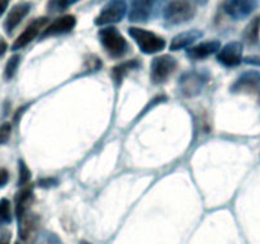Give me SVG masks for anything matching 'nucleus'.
I'll use <instances>...</instances> for the list:
<instances>
[{"label":"nucleus","instance_id":"f257e3e1","mask_svg":"<svg viewBox=\"0 0 260 244\" xmlns=\"http://www.w3.org/2000/svg\"><path fill=\"white\" fill-rule=\"evenodd\" d=\"M196 7L190 0H172L164 10V19L170 25H179L192 19Z\"/></svg>","mask_w":260,"mask_h":244},{"label":"nucleus","instance_id":"f03ea898","mask_svg":"<svg viewBox=\"0 0 260 244\" xmlns=\"http://www.w3.org/2000/svg\"><path fill=\"white\" fill-rule=\"evenodd\" d=\"M128 33L135 42L137 43L140 50L146 55L150 53L160 52L165 48V40L156 33L151 32V30L142 29L139 27H129Z\"/></svg>","mask_w":260,"mask_h":244},{"label":"nucleus","instance_id":"7ed1b4c3","mask_svg":"<svg viewBox=\"0 0 260 244\" xmlns=\"http://www.w3.org/2000/svg\"><path fill=\"white\" fill-rule=\"evenodd\" d=\"M98 37L108 55L112 57H121L128 48L126 38L121 35L117 28L111 27V25L99 29Z\"/></svg>","mask_w":260,"mask_h":244},{"label":"nucleus","instance_id":"20e7f679","mask_svg":"<svg viewBox=\"0 0 260 244\" xmlns=\"http://www.w3.org/2000/svg\"><path fill=\"white\" fill-rule=\"evenodd\" d=\"M177 69V60L170 55L156 56L151 61L150 66V78L154 84H161L168 80Z\"/></svg>","mask_w":260,"mask_h":244},{"label":"nucleus","instance_id":"39448f33","mask_svg":"<svg viewBox=\"0 0 260 244\" xmlns=\"http://www.w3.org/2000/svg\"><path fill=\"white\" fill-rule=\"evenodd\" d=\"M127 12V4L124 0H111L102 8L101 13L95 18L96 25H111L123 19Z\"/></svg>","mask_w":260,"mask_h":244},{"label":"nucleus","instance_id":"423d86ee","mask_svg":"<svg viewBox=\"0 0 260 244\" xmlns=\"http://www.w3.org/2000/svg\"><path fill=\"white\" fill-rule=\"evenodd\" d=\"M207 81V76L203 73L197 71H189V73L183 74L179 80L180 92L185 97H196L202 92Z\"/></svg>","mask_w":260,"mask_h":244},{"label":"nucleus","instance_id":"0eeeda50","mask_svg":"<svg viewBox=\"0 0 260 244\" xmlns=\"http://www.w3.org/2000/svg\"><path fill=\"white\" fill-rule=\"evenodd\" d=\"M231 90L235 93H246L260 99V73L249 71L243 74L231 86Z\"/></svg>","mask_w":260,"mask_h":244},{"label":"nucleus","instance_id":"6e6552de","mask_svg":"<svg viewBox=\"0 0 260 244\" xmlns=\"http://www.w3.org/2000/svg\"><path fill=\"white\" fill-rule=\"evenodd\" d=\"M47 23H48V18H46V17L37 18V19H35L33 22H30L29 24L25 27V29L23 30L19 36H18L17 40L14 41V43H13V46H12L13 50L14 51L20 50V48L25 47L28 43L32 42V41L35 40L38 35H41V32L45 29V27Z\"/></svg>","mask_w":260,"mask_h":244},{"label":"nucleus","instance_id":"1a4fd4ad","mask_svg":"<svg viewBox=\"0 0 260 244\" xmlns=\"http://www.w3.org/2000/svg\"><path fill=\"white\" fill-rule=\"evenodd\" d=\"M18 221H19V235L22 240L25 243H32L38 236V228H40L38 216L28 210L20 218H18Z\"/></svg>","mask_w":260,"mask_h":244},{"label":"nucleus","instance_id":"9d476101","mask_svg":"<svg viewBox=\"0 0 260 244\" xmlns=\"http://www.w3.org/2000/svg\"><path fill=\"white\" fill-rule=\"evenodd\" d=\"M218 63L228 68H234L238 66L243 60V43L234 41V42L228 43L220 48L217 52Z\"/></svg>","mask_w":260,"mask_h":244},{"label":"nucleus","instance_id":"9b49d317","mask_svg":"<svg viewBox=\"0 0 260 244\" xmlns=\"http://www.w3.org/2000/svg\"><path fill=\"white\" fill-rule=\"evenodd\" d=\"M258 7V0H226L225 10L234 19L249 17Z\"/></svg>","mask_w":260,"mask_h":244},{"label":"nucleus","instance_id":"f8f14e48","mask_svg":"<svg viewBox=\"0 0 260 244\" xmlns=\"http://www.w3.org/2000/svg\"><path fill=\"white\" fill-rule=\"evenodd\" d=\"M76 24V19L74 15H62V17L57 18V19L53 20L48 27H45V29L41 32V38L45 37H51V36H57V35H63V33L70 32L71 29H74Z\"/></svg>","mask_w":260,"mask_h":244},{"label":"nucleus","instance_id":"ddd939ff","mask_svg":"<svg viewBox=\"0 0 260 244\" xmlns=\"http://www.w3.org/2000/svg\"><path fill=\"white\" fill-rule=\"evenodd\" d=\"M30 7L32 5L27 2H22L15 4L12 9L8 13L7 18L4 20V29L7 30V33H12L15 28L19 25V23L22 22L25 18V15L29 13Z\"/></svg>","mask_w":260,"mask_h":244},{"label":"nucleus","instance_id":"4468645a","mask_svg":"<svg viewBox=\"0 0 260 244\" xmlns=\"http://www.w3.org/2000/svg\"><path fill=\"white\" fill-rule=\"evenodd\" d=\"M154 8V0H131L128 19L134 23H142L149 19Z\"/></svg>","mask_w":260,"mask_h":244},{"label":"nucleus","instance_id":"2eb2a0df","mask_svg":"<svg viewBox=\"0 0 260 244\" xmlns=\"http://www.w3.org/2000/svg\"><path fill=\"white\" fill-rule=\"evenodd\" d=\"M221 48L220 41L212 40L206 41V42H201L198 45L190 46L187 48V56L193 60H202V58L208 57V56L217 53L218 50Z\"/></svg>","mask_w":260,"mask_h":244},{"label":"nucleus","instance_id":"dca6fc26","mask_svg":"<svg viewBox=\"0 0 260 244\" xmlns=\"http://www.w3.org/2000/svg\"><path fill=\"white\" fill-rule=\"evenodd\" d=\"M33 202V187L30 185L24 186L15 196V215L17 219L20 218L24 212L30 210Z\"/></svg>","mask_w":260,"mask_h":244},{"label":"nucleus","instance_id":"f3484780","mask_svg":"<svg viewBox=\"0 0 260 244\" xmlns=\"http://www.w3.org/2000/svg\"><path fill=\"white\" fill-rule=\"evenodd\" d=\"M202 36L203 33L197 29L179 33V35L175 36V37L172 40V42H170V50L178 51V50H182V48L190 47V46H192L196 41L200 40Z\"/></svg>","mask_w":260,"mask_h":244},{"label":"nucleus","instance_id":"a211bd4d","mask_svg":"<svg viewBox=\"0 0 260 244\" xmlns=\"http://www.w3.org/2000/svg\"><path fill=\"white\" fill-rule=\"evenodd\" d=\"M137 68H139V63H137L136 60L126 61V63H122L119 64V65L114 66L113 70H112V76H113L116 83H121L122 79H123L129 71H132L134 69Z\"/></svg>","mask_w":260,"mask_h":244},{"label":"nucleus","instance_id":"6ab92c4d","mask_svg":"<svg viewBox=\"0 0 260 244\" xmlns=\"http://www.w3.org/2000/svg\"><path fill=\"white\" fill-rule=\"evenodd\" d=\"M12 221V206L9 200L2 198L0 200V226L9 224Z\"/></svg>","mask_w":260,"mask_h":244},{"label":"nucleus","instance_id":"aec40b11","mask_svg":"<svg viewBox=\"0 0 260 244\" xmlns=\"http://www.w3.org/2000/svg\"><path fill=\"white\" fill-rule=\"evenodd\" d=\"M19 63H20L19 55H13L12 57L8 60L7 65H5V69H4V78L7 79V80H10V79L15 75V73H17L18 70V66H19Z\"/></svg>","mask_w":260,"mask_h":244},{"label":"nucleus","instance_id":"412c9836","mask_svg":"<svg viewBox=\"0 0 260 244\" xmlns=\"http://www.w3.org/2000/svg\"><path fill=\"white\" fill-rule=\"evenodd\" d=\"M76 2H79V0H50L47 4V9L52 13L63 12L69 7L75 4Z\"/></svg>","mask_w":260,"mask_h":244},{"label":"nucleus","instance_id":"4be33fe9","mask_svg":"<svg viewBox=\"0 0 260 244\" xmlns=\"http://www.w3.org/2000/svg\"><path fill=\"white\" fill-rule=\"evenodd\" d=\"M259 29H260V17L255 18L253 22L249 24V27L246 28L245 32V38L250 43H254L259 37Z\"/></svg>","mask_w":260,"mask_h":244},{"label":"nucleus","instance_id":"5701e85b","mask_svg":"<svg viewBox=\"0 0 260 244\" xmlns=\"http://www.w3.org/2000/svg\"><path fill=\"white\" fill-rule=\"evenodd\" d=\"M18 172H19V185H28V182L30 180V170L23 160H19V169H18Z\"/></svg>","mask_w":260,"mask_h":244},{"label":"nucleus","instance_id":"b1692460","mask_svg":"<svg viewBox=\"0 0 260 244\" xmlns=\"http://www.w3.org/2000/svg\"><path fill=\"white\" fill-rule=\"evenodd\" d=\"M10 134H12V125L9 122H3L0 125V145L5 144L9 140Z\"/></svg>","mask_w":260,"mask_h":244},{"label":"nucleus","instance_id":"393cba45","mask_svg":"<svg viewBox=\"0 0 260 244\" xmlns=\"http://www.w3.org/2000/svg\"><path fill=\"white\" fill-rule=\"evenodd\" d=\"M38 244H62V241L55 233H46L40 239V243Z\"/></svg>","mask_w":260,"mask_h":244},{"label":"nucleus","instance_id":"a878e982","mask_svg":"<svg viewBox=\"0 0 260 244\" xmlns=\"http://www.w3.org/2000/svg\"><path fill=\"white\" fill-rule=\"evenodd\" d=\"M9 180V172L4 168H0V188L4 187Z\"/></svg>","mask_w":260,"mask_h":244},{"label":"nucleus","instance_id":"bb28decb","mask_svg":"<svg viewBox=\"0 0 260 244\" xmlns=\"http://www.w3.org/2000/svg\"><path fill=\"white\" fill-rule=\"evenodd\" d=\"M0 244H10V233L9 231H2L0 233Z\"/></svg>","mask_w":260,"mask_h":244},{"label":"nucleus","instance_id":"cd10ccee","mask_svg":"<svg viewBox=\"0 0 260 244\" xmlns=\"http://www.w3.org/2000/svg\"><path fill=\"white\" fill-rule=\"evenodd\" d=\"M8 48V45H7V41L3 38V36H0V56H3L5 53V51H7Z\"/></svg>","mask_w":260,"mask_h":244},{"label":"nucleus","instance_id":"c85d7f7f","mask_svg":"<svg viewBox=\"0 0 260 244\" xmlns=\"http://www.w3.org/2000/svg\"><path fill=\"white\" fill-rule=\"evenodd\" d=\"M10 0H0V17L4 14V12L7 10L8 5H9Z\"/></svg>","mask_w":260,"mask_h":244},{"label":"nucleus","instance_id":"c756f323","mask_svg":"<svg viewBox=\"0 0 260 244\" xmlns=\"http://www.w3.org/2000/svg\"><path fill=\"white\" fill-rule=\"evenodd\" d=\"M51 183H56L55 179H42L40 182V186L45 187V186H51Z\"/></svg>","mask_w":260,"mask_h":244},{"label":"nucleus","instance_id":"7c9ffc66","mask_svg":"<svg viewBox=\"0 0 260 244\" xmlns=\"http://www.w3.org/2000/svg\"><path fill=\"white\" fill-rule=\"evenodd\" d=\"M194 2H197V3H202V4H205V3L207 2V0H194Z\"/></svg>","mask_w":260,"mask_h":244},{"label":"nucleus","instance_id":"2f4dec72","mask_svg":"<svg viewBox=\"0 0 260 244\" xmlns=\"http://www.w3.org/2000/svg\"><path fill=\"white\" fill-rule=\"evenodd\" d=\"M80 244H90V243H88V241H81Z\"/></svg>","mask_w":260,"mask_h":244},{"label":"nucleus","instance_id":"473e14b6","mask_svg":"<svg viewBox=\"0 0 260 244\" xmlns=\"http://www.w3.org/2000/svg\"><path fill=\"white\" fill-rule=\"evenodd\" d=\"M15 244H22V243H18V241H17V243H15Z\"/></svg>","mask_w":260,"mask_h":244}]
</instances>
